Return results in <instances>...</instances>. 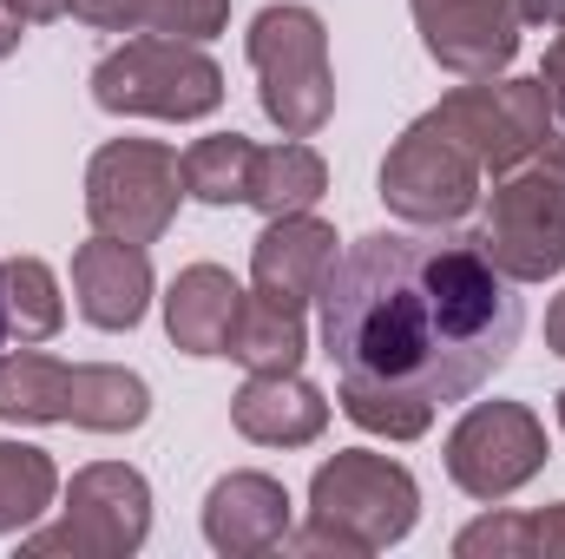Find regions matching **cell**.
Returning a JSON list of instances; mask_svg holds the SVG:
<instances>
[{
    "mask_svg": "<svg viewBox=\"0 0 565 559\" xmlns=\"http://www.w3.org/2000/svg\"><path fill=\"white\" fill-rule=\"evenodd\" d=\"M151 251L126 244V238H106L93 231L79 251H73V303L93 329L119 336V329H139L145 309H151Z\"/></svg>",
    "mask_w": 565,
    "mask_h": 559,
    "instance_id": "obj_14",
    "label": "cell"
},
{
    "mask_svg": "<svg viewBox=\"0 0 565 559\" xmlns=\"http://www.w3.org/2000/svg\"><path fill=\"white\" fill-rule=\"evenodd\" d=\"M231 362H244L250 376H282V369H302L309 356V336H302V316L296 309H277L270 296H244L237 309V329H231Z\"/></svg>",
    "mask_w": 565,
    "mask_h": 559,
    "instance_id": "obj_19",
    "label": "cell"
},
{
    "mask_svg": "<svg viewBox=\"0 0 565 559\" xmlns=\"http://www.w3.org/2000/svg\"><path fill=\"white\" fill-rule=\"evenodd\" d=\"M473 238L493 257V271L513 283H546L565 271V139L559 133L533 158H520L513 171L493 178L487 218H480Z\"/></svg>",
    "mask_w": 565,
    "mask_h": 559,
    "instance_id": "obj_4",
    "label": "cell"
},
{
    "mask_svg": "<svg viewBox=\"0 0 565 559\" xmlns=\"http://www.w3.org/2000/svg\"><path fill=\"white\" fill-rule=\"evenodd\" d=\"M0 309H7V336L13 342H46L66 323V296L46 257H7L0 264Z\"/></svg>",
    "mask_w": 565,
    "mask_h": 559,
    "instance_id": "obj_20",
    "label": "cell"
},
{
    "mask_svg": "<svg viewBox=\"0 0 565 559\" xmlns=\"http://www.w3.org/2000/svg\"><path fill=\"white\" fill-rule=\"evenodd\" d=\"M520 20H526V27H553V33H559V27H565V0H520Z\"/></svg>",
    "mask_w": 565,
    "mask_h": 559,
    "instance_id": "obj_28",
    "label": "cell"
},
{
    "mask_svg": "<svg viewBox=\"0 0 565 559\" xmlns=\"http://www.w3.org/2000/svg\"><path fill=\"white\" fill-rule=\"evenodd\" d=\"M60 500V467L46 447L0 441V534H26Z\"/></svg>",
    "mask_w": 565,
    "mask_h": 559,
    "instance_id": "obj_22",
    "label": "cell"
},
{
    "mask_svg": "<svg viewBox=\"0 0 565 559\" xmlns=\"http://www.w3.org/2000/svg\"><path fill=\"white\" fill-rule=\"evenodd\" d=\"M0 342H7V309H0Z\"/></svg>",
    "mask_w": 565,
    "mask_h": 559,
    "instance_id": "obj_32",
    "label": "cell"
},
{
    "mask_svg": "<svg viewBox=\"0 0 565 559\" xmlns=\"http://www.w3.org/2000/svg\"><path fill=\"white\" fill-rule=\"evenodd\" d=\"M289 514H296V500H289V487L277 474L237 467V474L211 481V494H204V540L224 559L277 553L289 540Z\"/></svg>",
    "mask_w": 565,
    "mask_h": 559,
    "instance_id": "obj_15",
    "label": "cell"
},
{
    "mask_svg": "<svg viewBox=\"0 0 565 559\" xmlns=\"http://www.w3.org/2000/svg\"><path fill=\"white\" fill-rule=\"evenodd\" d=\"M559 428H565V389H559Z\"/></svg>",
    "mask_w": 565,
    "mask_h": 559,
    "instance_id": "obj_33",
    "label": "cell"
},
{
    "mask_svg": "<svg viewBox=\"0 0 565 559\" xmlns=\"http://www.w3.org/2000/svg\"><path fill=\"white\" fill-rule=\"evenodd\" d=\"M540 86H546V99H553V119H565V27H559V40L546 46V66H540Z\"/></svg>",
    "mask_w": 565,
    "mask_h": 559,
    "instance_id": "obj_27",
    "label": "cell"
},
{
    "mask_svg": "<svg viewBox=\"0 0 565 559\" xmlns=\"http://www.w3.org/2000/svg\"><path fill=\"white\" fill-rule=\"evenodd\" d=\"M533 559H565V500L533 514Z\"/></svg>",
    "mask_w": 565,
    "mask_h": 559,
    "instance_id": "obj_26",
    "label": "cell"
},
{
    "mask_svg": "<svg viewBox=\"0 0 565 559\" xmlns=\"http://www.w3.org/2000/svg\"><path fill=\"white\" fill-rule=\"evenodd\" d=\"M316 309L342 415L382 441H422L447 402H467L513 362L526 329L520 283L460 231L355 238Z\"/></svg>",
    "mask_w": 565,
    "mask_h": 559,
    "instance_id": "obj_1",
    "label": "cell"
},
{
    "mask_svg": "<svg viewBox=\"0 0 565 559\" xmlns=\"http://www.w3.org/2000/svg\"><path fill=\"white\" fill-rule=\"evenodd\" d=\"M231 27V0H151L145 7V33H164V40H217Z\"/></svg>",
    "mask_w": 565,
    "mask_h": 559,
    "instance_id": "obj_23",
    "label": "cell"
},
{
    "mask_svg": "<svg viewBox=\"0 0 565 559\" xmlns=\"http://www.w3.org/2000/svg\"><path fill=\"white\" fill-rule=\"evenodd\" d=\"M546 349H553V356H565V289L546 303Z\"/></svg>",
    "mask_w": 565,
    "mask_h": 559,
    "instance_id": "obj_31",
    "label": "cell"
},
{
    "mask_svg": "<svg viewBox=\"0 0 565 559\" xmlns=\"http://www.w3.org/2000/svg\"><path fill=\"white\" fill-rule=\"evenodd\" d=\"M178 198H184L178 151L158 139H106L86 165V218L106 238L158 244L178 218Z\"/></svg>",
    "mask_w": 565,
    "mask_h": 559,
    "instance_id": "obj_8",
    "label": "cell"
},
{
    "mask_svg": "<svg viewBox=\"0 0 565 559\" xmlns=\"http://www.w3.org/2000/svg\"><path fill=\"white\" fill-rule=\"evenodd\" d=\"M151 534V481L126 461H93L73 474L66 507L53 527L26 534L20 553L26 559H126L145 547Z\"/></svg>",
    "mask_w": 565,
    "mask_h": 559,
    "instance_id": "obj_7",
    "label": "cell"
},
{
    "mask_svg": "<svg viewBox=\"0 0 565 559\" xmlns=\"http://www.w3.org/2000/svg\"><path fill=\"white\" fill-rule=\"evenodd\" d=\"M145 7L151 0H66V13L99 33H145Z\"/></svg>",
    "mask_w": 565,
    "mask_h": 559,
    "instance_id": "obj_25",
    "label": "cell"
},
{
    "mask_svg": "<svg viewBox=\"0 0 565 559\" xmlns=\"http://www.w3.org/2000/svg\"><path fill=\"white\" fill-rule=\"evenodd\" d=\"M434 119L480 158L487 178L513 171L520 158H533L540 145L553 139V99H546V86L540 80H507V73L454 86L434 106Z\"/></svg>",
    "mask_w": 565,
    "mask_h": 559,
    "instance_id": "obj_11",
    "label": "cell"
},
{
    "mask_svg": "<svg viewBox=\"0 0 565 559\" xmlns=\"http://www.w3.org/2000/svg\"><path fill=\"white\" fill-rule=\"evenodd\" d=\"M244 296L250 289L231 277L224 264H184L171 277V289H164V336H171V349H184V356H224Z\"/></svg>",
    "mask_w": 565,
    "mask_h": 559,
    "instance_id": "obj_17",
    "label": "cell"
},
{
    "mask_svg": "<svg viewBox=\"0 0 565 559\" xmlns=\"http://www.w3.org/2000/svg\"><path fill=\"white\" fill-rule=\"evenodd\" d=\"M422 46L434 66H447L454 80H493L513 66L520 53V0H408Z\"/></svg>",
    "mask_w": 565,
    "mask_h": 559,
    "instance_id": "obj_12",
    "label": "cell"
},
{
    "mask_svg": "<svg viewBox=\"0 0 565 559\" xmlns=\"http://www.w3.org/2000/svg\"><path fill=\"white\" fill-rule=\"evenodd\" d=\"M151 415V389L126 362H60L33 342L0 356V421H60L86 434H132Z\"/></svg>",
    "mask_w": 565,
    "mask_h": 559,
    "instance_id": "obj_3",
    "label": "cell"
},
{
    "mask_svg": "<svg viewBox=\"0 0 565 559\" xmlns=\"http://www.w3.org/2000/svg\"><path fill=\"white\" fill-rule=\"evenodd\" d=\"M244 53L257 66V99L282 139H316L335 113V66H329V27L316 7L277 0L250 20Z\"/></svg>",
    "mask_w": 565,
    "mask_h": 559,
    "instance_id": "obj_5",
    "label": "cell"
},
{
    "mask_svg": "<svg viewBox=\"0 0 565 559\" xmlns=\"http://www.w3.org/2000/svg\"><path fill=\"white\" fill-rule=\"evenodd\" d=\"M20 40H26V20L0 0V60H7V53H20Z\"/></svg>",
    "mask_w": 565,
    "mask_h": 559,
    "instance_id": "obj_30",
    "label": "cell"
},
{
    "mask_svg": "<svg viewBox=\"0 0 565 559\" xmlns=\"http://www.w3.org/2000/svg\"><path fill=\"white\" fill-rule=\"evenodd\" d=\"M460 559H533V514H487L454 534Z\"/></svg>",
    "mask_w": 565,
    "mask_h": 559,
    "instance_id": "obj_24",
    "label": "cell"
},
{
    "mask_svg": "<svg viewBox=\"0 0 565 559\" xmlns=\"http://www.w3.org/2000/svg\"><path fill=\"white\" fill-rule=\"evenodd\" d=\"M329 191V165L309 139H282V145H257L250 158V204L264 218H282V211H316Z\"/></svg>",
    "mask_w": 565,
    "mask_h": 559,
    "instance_id": "obj_18",
    "label": "cell"
},
{
    "mask_svg": "<svg viewBox=\"0 0 565 559\" xmlns=\"http://www.w3.org/2000/svg\"><path fill=\"white\" fill-rule=\"evenodd\" d=\"M329 271H335V224H322L316 211H282L250 244V289L296 316L322 296Z\"/></svg>",
    "mask_w": 565,
    "mask_h": 559,
    "instance_id": "obj_13",
    "label": "cell"
},
{
    "mask_svg": "<svg viewBox=\"0 0 565 559\" xmlns=\"http://www.w3.org/2000/svg\"><path fill=\"white\" fill-rule=\"evenodd\" d=\"M7 7H13L26 27H46V20H60V13H66V0H7Z\"/></svg>",
    "mask_w": 565,
    "mask_h": 559,
    "instance_id": "obj_29",
    "label": "cell"
},
{
    "mask_svg": "<svg viewBox=\"0 0 565 559\" xmlns=\"http://www.w3.org/2000/svg\"><path fill=\"white\" fill-rule=\"evenodd\" d=\"M480 178H487L480 158L454 139L434 113H422L402 139L388 145V158H382V204L402 224L447 231V224H460L480 204Z\"/></svg>",
    "mask_w": 565,
    "mask_h": 559,
    "instance_id": "obj_9",
    "label": "cell"
},
{
    "mask_svg": "<svg viewBox=\"0 0 565 559\" xmlns=\"http://www.w3.org/2000/svg\"><path fill=\"white\" fill-rule=\"evenodd\" d=\"M447 481L467 500H513L540 467H546V421L526 402H473L467 415L447 428Z\"/></svg>",
    "mask_w": 565,
    "mask_h": 559,
    "instance_id": "obj_10",
    "label": "cell"
},
{
    "mask_svg": "<svg viewBox=\"0 0 565 559\" xmlns=\"http://www.w3.org/2000/svg\"><path fill=\"white\" fill-rule=\"evenodd\" d=\"M250 158H257V145L244 139V133H211V139L184 145V158H178L184 198L217 204V211L250 204Z\"/></svg>",
    "mask_w": 565,
    "mask_h": 559,
    "instance_id": "obj_21",
    "label": "cell"
},
{
    "mask_svg": "<svg viewBox=\"0 0 565 559\" xmlns=\"http://www.w3.org/2000/svg\"><path fill=\"white\" fill-rule=\"evenodd\" d=\"M422 520V487L402 461L375 447H335L309 474V527L289 534L282 547L296 553H388L415 534Z\"/></svg>",
    "mask_w": 565,
    "mask_h": 559,
    "instance_id": "obj_2",
    "label": "cell"
},
{
    "mask_svg": "<svg viewBox=\"0 0 565 559\" xmlns=\"http://www.w3.org/2000/svg\"><path fill=\"white\" fill-rule=\"evenodd\" d=\"M231 428L257 447H309L329 428V395L316 382H302V369L282 376H250L231 395Z\"/></svg>",
    "mask_w": 565,
    "mask_h": 559,
    "instance_id": "obj_16",
    "label": "cell"
},
{
    "mask_svg": "<svg viewBox=\"0 0 565 559\" xmlns=\"http://www.w3.org/2000/svg\"><path fill=\"white\" fill-rule=\"evenodd\" d=\"M93 106L119 119H211L224 106V66L164 33H132L93 66Z\"/></svg>",
    "mask_w": 565,
    "mask_h": 559,
    "instance_id": "obj_6",
    "label": "cell"
}]
</instances>
